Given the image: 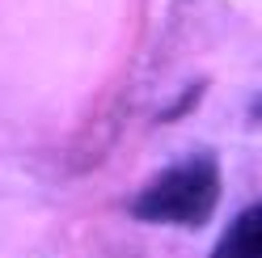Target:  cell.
<instances>
[{"label":"cell","mask_w":262,"mask_h":258,"mask_svg":"<svg viewBox=\"0 0 262 258\" xmlns=\"http://www.w3.org/2000/svg\"><path fill=\"white\" fill-rule=\"evenodd\" d=\"M211 258H262V212L245 207V212L224 229V237L216 241Z\"/></svg>","instance_id":"2"},{"label":"cell","mask_w":262,"mask_h":258,"mask_svg":"<svg viewBox=\"0 0 262 258\" xmlns=\"http://www.w3.org/2000/svg\"><path fill=\"white\" fill-rule=\"evenodd\" d=\"M220 203V165L216 157H186L169 165L157 182H148L131 203V216L148 224H178V229H203Z\"/></svg>","instance_id":"1"}]
</instances>
